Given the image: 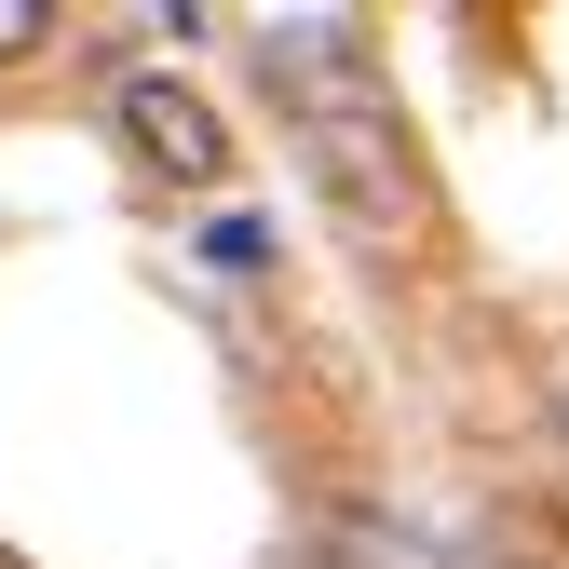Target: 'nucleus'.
I'll return each instance as SVG.
<instances>
[{
	"label": "nucleus",
	"mask_w": 569,
	"mask_h": 569,
	"mask_svg": "<svg viewBox=\"0 0 569 569\" xmlns=\"http://www.w3.org/2000/svg\"><path fill=\"white\" fill-rule=\"evenodd\" d=\"M122 136H136V163H150L163 190H218V163H231L218 109H203L190 82H163V68H136V82H122Z\"/></svg>",
	"instance_id": "2"
},
{
	"label": "nucleus",
	"mask_w": 569,
	"mask_h": 569,
	"mask_svg": "<svg viewBox=\"0 0 569 569\" xmlns=\"http://www.w3.org/2000/svg\"><path fill=\"white\" fill-rule=\"evenodd\" d=\"M0 569H28V556H0Z\"/></svg>",
	"instance_id": "5"
},
{
	"label": "nucleus",
	"mask_w": 569,
	"mask_h": 569,
	"mask_svg": "<svg viewBox=\"0 0 569 569\" xmlns=\"http://www.w3.org/2000/svg\"><path fill=\"white\" fill-rule=\"evenodd\" d=\"M556 420H569V393H556Z\"/></svg>",
	"instance_id": "6"
},
{
	"label": "nucleus",
	"mask_w": 569,
	"mask_h": 569,
	"mask_svg": "<svg viewBox=\"0 0 569 569\" xmlns=\"http://www.w3.org/2000/svg\"><path fill=\"white\" fill-rule=\"evenodd\" d=\"M203 271H271V231L258 218H218V231H203Z\"/></svg>",
	"instance_id": "3"
},
{
	"label": "nucleus",
	"mask_w": 569,
	"mask_h": 569,
	"mask_svg": "<svg viewBox=\"0 0 569 569\" xmlns=\"http://www.w3.org/2000/svg\"><path fill=\"white\" fill-rule=\"evenodd\" d=\"M41 28H54V14H41V0H0V54H28Z\"/></svg>",
	"instance_id": "4"
},
{
	"label": "nucleus",
	"mask_w": 569,
	"mask_h": 569,
	"mask_svg": "<svg viewBox=\"0 0 569 569\" xmlns=\"http://www.w3.org/2000/svg\"><path fill=\"white\" fill-rule=\"evenodd\" d=\"M299 96V163L326 190V218L352 244L407 258L420 244V150H407V109L380 96V68H326V82H284Z\"/></svg>",
	"instance_id": "1"
}]
</instances>
